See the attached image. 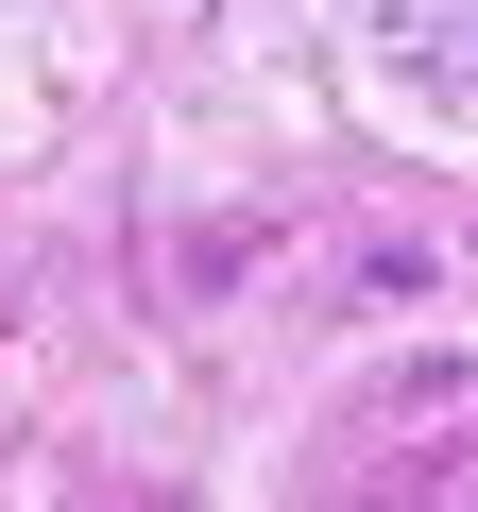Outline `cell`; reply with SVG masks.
Listing matches in <instances>:
<instances>
[]
</instances>
